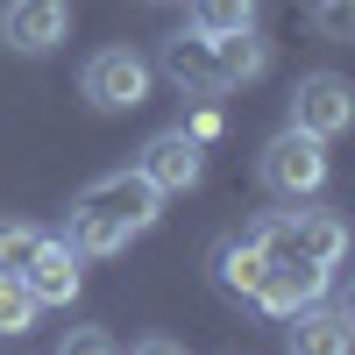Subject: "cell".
<instances>
[{"label":"cell","mask_w":355,"mask_h":355,"mask_svg":"<svg viewBox=\"0 0 355 355\" xmlns=\"http://www.w3.org/2000/svg\"><path fill=\"white\" fill-rule=\"evenodd\" d=\"M157 220H164V192L150 178L142 171H107V178H93V185L71 199L64 242L78 256H114V249H128L135 234H150Z\"/></svg>","instance_id":"cell-1"},{"label":"cell","mask_w":355,"mask_h":355,"mask_svg":"<svg viewBox=\"0 0 355 355\" xmlns=\"http://www.w3.org/2000/svg\"><path fill=\"white\" fill-rule=\"evenodd\" d=\"M150 78H157V64H150L142 50H128V43H107V50H93V57H85L78 93L93 100L100 114H135L142 100H150Z\"/></svg>","instance_id":"cell-2"},{"label":"cell","mask_w":355,"mask_h":355,"mask_svg":"<svg viewBox=\"0 0 355 355\" xmlns=\"http://www.w3.org/2000/svg\"><path fill=\"white\" fill-rule=\"evenodd\" d=\"M256 178L270 185L277 199H313L320 185H327V142L306 135V128H284L263 142V157H256Z\"/></svg>","instance_id":"cell-3"},{"label":"cell","mask_w":355,"mask_h":355,"mask_svg":"<svg viewBox=\"0 0 355 355\" xmlns=\"http://www.w3.org/2000/svg\"><path fill=\"white\" fill-rule=\"evenodd\" d=\"M348 121H355V85H348L341 71H306L299 85H291V128L334 142Z\"/></svg>","instance_id":"cell-4"},{"label":"cell","mask_w":355,"mask_h":355,"mask_svg":"<svg viewBox=\"0 0 355 355\" xmlns=\"http://www.w3.org/2000/svg\"><path fill=\"white\" fill-rule=\"evenodd\" d=\"M164 78L178 85V93H192V100H220L227 93V78H220V43L214 36H199V28H178V36H164Z\"/></svg>","instance_id":"cell-5"},{"label":"cell","mask_w":355,"mask_h":355,"mask_svg":"<svg viewBox=\"0 0 355 355\" xmlns=\"http://www.w3.org/2000/svg\"><path fill=\"white\" fill-rule=\"evenodd\" d=\"M327 284H334V270H327V263L277 256L270 270H263V284H256V299H249V306H263L270 320H291V313H306L313 299H327Z\"/></svg>","instance_id":"cell-6"},{"label":"cell","mask_w":355,"mask_h":355,"mask_svg":"<svg viewBox=\"0 0 355 355\" xmlns=\"http://www.w3.org/2000/svg\"><path fill=\"white\" fill-rule=\"evenodd\" d=\"M135 171L150 178L164 199H171V192H192L199 178H206V142H192L185 128H164V135H150V142H142Z\"/></svg>","instance_id":"cell-7"},{"label":"cell","mask_w":355,"mask_h":355,"mask_svg":"<svg viewBox=\"0 0 355 355\" xmlns=\"http://www.w3.org/2000/svg\"><path fill=\"white\" fill-rule=\"evenodd\" d=\"M0 36L21 57H50L71 36V0H8V8H0Z\"/></svg>","instance_id":"cell-8"},{"label":"cell","mask_w":355,"mask_h":355,"mask_svg":"<svg viewBox=\"0 0 355 355\" xmlns=\"http://www.w3.org/2000/svg\"><path fill=\"white\" fill-rule=\"evenodd\" d=\"M21 284H28V299H36V306H71L78 284H85L78 249L64 242V234H43V249H36V263L21 270Z\"/></svg>","instance_id":"cell-9"},{"label":"cell","mask_w":355,"mask_h":355,"mask_svg":"<svg viewBox=\"0 0 355 355\" xmlns=\"http://www.w3.org/2000/svg\"><path fill=\"white\" fill-rule=\"evenodd\" d=\"M355 348V320L348 306H306V313H291V334H284V355H348Z\"/></svg>","instance_id":"cell-10"},{"label":"cell","mask_w":355,"mask_h":355,"mask_svg":"<svg viewBox=\"0 0 355 355\" xmlns=\"http://www.w3.org/2000/svg\"><path fill=\"white\" fill-rule=\"evenodd\" d=\"M284 256H306V263H334L348 256V227L341 214H327V206H313V214H284Z\"/></svg>","instance_id":"cell-11"},{"label":"cell","mask_w":355,"mask_h":355,"mask_svg":"<svg viewBox=\"0 0 355 355\" xmlns=\"http://www.w3.org/2000/svg\"><path fill=\"white\" fill-rule=\"evenodd\" d=\"M263 270H270V256H263L249 234H227V242L214 249V284L227 291V299H256V284Z\"/></svg>","instance_id":"cell-12"},{"label":"cell","mask_w":355,"mask_h":355,"mask_svg":"<svg viewBox=\"0 0 355 355\" xmlns=\"http://www.w3.org/2000/svg\"><path fill=\"white\" fill-rule=\"evenodd\" d=\"M214 43H220V78L227 85H249V78L270 71V43H263L256 28H242V36H214Z\"/></svg>","instance_id":"cell-13"},{"label":"cell","mask_w":355,"mask_h":355,"mask_svg":"<svg viewBox=\"0 0 355 355\" xmlns=\"http://www.w3.org/2000/svg\"><path fill=\"white\" fill-rule=\"evenodd\" d=\"M263 0H192V28L199 36H242V28H256Z\"/></svg>","instance_id":"cell-14"},{"label":"cell","mask_w":355,"mask_h":355,"mask_svg":"<svg viewBox=\"0 0 355 355\" xmlns=\"http://www.w3.org/2000/svg\"><path fill=\"white\" fill-rule=\"evenodd\" d=\"M36 249H43V227H28V220H0V270H8V277H21L28 263H36Z\"/></svg>","instance_id":"cell-15"},{"label":"cell","mask_w":355,"mask_h":355,"mask_svg":"<svg viewBox=\"0 0 355 355\" xmlns=\"http://www.w3.org/2000/svg\"><path fill=\"white\" fill-rule=\"evenodd\" d=\"M36 313H43V306L28 299V284L0 270V334H28V327H36Z\"/></svg>","instance_id":"cell-16"},{"label":"cell","mask_w":355,"mask_h":355,"mask_svg":"<svg viewBox=\"0 0 355 355\" xmlns=\"http://www.w3.org/2000/svg\"><path fill=\"white\" fill-rule=\"evenodd\" d=\"M313 28L334 36V43H348L355 36V0H313Z\"/></svg>","instance_id":"cell-17"},{"label":"cell","mask_w":355,"mask_h":355,"mask_svg":"<svg viewBox=\"0 0 355 355\" xmlns=\"http://www.w3.org/2000/svg\"><path fill=\"white\" fill-rule=\"evenodd\" d=\"M57 355H121V348H114L107 327H71L64 341H57Z\"/></svg>","instance_id":"cell-18"},{"label":"cell","mask_w":355,"mask_h":355,"mask_svg":"<svg viewBox=\"0 0 355 355\" xmlns=\"http://www.w3.org/2000/svg\"><path fill=\"white\" fill-rule=\"evenodd\" d=\"M185 135H192V142H214V135H220V107L206 100V107L192 114V121H185Z\"/></svg>","instance_id":"cell-19"},{"label":"cell","mask_w":355,"mask_h":355,"mask_svg":"<svg viewBox=\"0 0 355 355\" xmlns=\"http://www.w3.org/2000/svg\"><path fill=\"white\" fill-rule=\"evenodd\" d=\"M128 355H185V348H178V341H164V334H150V341H135Z\"/></svg>","instance_id":"cell-20"}]
</instances>
